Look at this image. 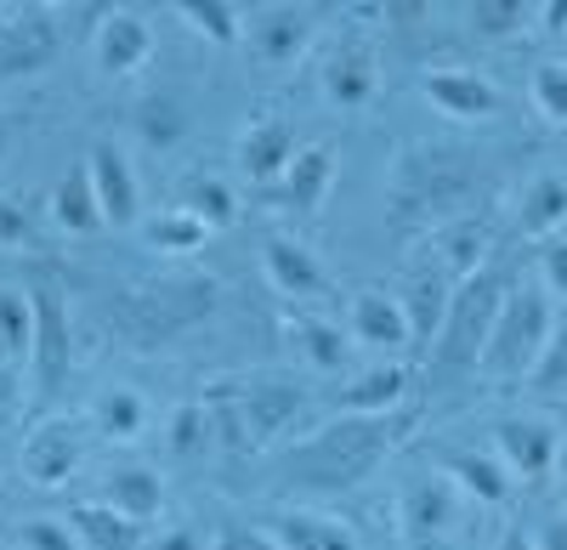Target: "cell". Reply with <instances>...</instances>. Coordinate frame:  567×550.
Instances as JSON below:
<instances>
[{
    "instance_id": "cell-25",
    "label": "cell",
    "mask_w": 567,
    "mask_h": 550,
    "mask_svg": "<svg viewBox=\"0 0 567 550\" xmlns=\"http://www.w3.org/2000/svg\"><path fill=\"white\" fill-rule=\"evenodd\" d=\"M443 477H449L465 499H477V506H505V499H511V471H505L499 454L449 448V454H443Z\"/></svg>"
},
{
    "instance_id": "cell-32",
    "label": "cell",
    "mask_w": 567,
    "mask_h": 550,
    "mask_svg": "<svg viewBox=\"0 0 567 550\" xmlns=\"http://www.w3.org/2000/svg\"><path fill=\"white\" fill-rule=\"evenodd\" d=\"M171 12H176L187 29H194L199 40L221 45V52H233V45L245 40V12L233 7V0H176Z\"/></svg>"
},
{
    "instance_id": "cell-8",
    "label": "cell",
    "mask_w": 567,
    "mask_h": 550,
    "mask_svg": "<svg viewBox=\"0 0 567 550\" xmlns=\"http://www.w3.org/2000/svg\"><path fill=\"white\" fill-rule=\"evenodd\" d=\"M58 58H63V23L52 18V7H23L0 18V80L45 74Z\"/></svg>"
},
{
    "instance_id": "cell-6",
    "label": "cell",
    "mask_w": 567,
    "mask_h": 550,
    "mask_svg": "<svg viewBox=\"0 0 567 550\" xmlns=\"http://www.w3.org/2000/svg\"><path fill=\"white\" fill-rule=\"evenodd\" d=\"M29 307H34V346H29V363H34V397H58L63 381H69V363H74V324H69V301L58 284H34L29 290Z\"/></svg>"
},
{
    "instance_id": "cell-1",
    "label": "cell",
    "mask_w": 567,
    "mask_h": 550,
    "mask_svg": "<svg viewBox=\"0 0 567 550\" xmlns=\"http://www.w3.org/2000/svg\"><path fill=\"white\" fill-rule=\"evenodd\" d=\"M420 432V408H392V415H347L329 421L312 437H301L284 454L278 488H312V494H347L369 471H381L392 454Z\"/></svg>"
},
{
    "instance_id": "cell-4",
    "label": "cell",
    "mask_w": 567,
    "mask_h": 550,
    "mask_svg": "<svg viewBox=\"0 0 567 550\" xmlns=\"http://www.w3.org/2000/svg\"><path fill=\"white\" fill-rule=\"evenodd\" d=\"M556 341V307L545 295L539 279H523V284H511L499 318H494V335H488V352L477 363V375H488L494 386L505 381H534L539 370V357L545 346Z\"/></svg>"
},
{
    "instance_id": "cell-20",
    "label": "cell",
    "mask_w": 567,
    "mask_h": 550,
    "mask_svg": "<svg viewBox=\"0 0 567 550\" xmlns=\"http://www.w3.org/2000/svg\"><path fill=\"white\" fill-rule=\"evenodd\" d=\"M329 188H336V143H307L296 154V165L278 176L272 199L284 210H296V216H318L323 199H329Z\"/></svg>"
},
{
    "instance_id": "cell-38",
    "label": "cell",
    "mask_w": 567,
    "mask_h": 550,
    "mask_svg": "<svg viewBox=\"0 0 567 550\" xmlns=\"http://www.w3.org/2000/svg\"><path fill=\"white\" fill-rule=\"evenodd\" d=\"M182 210H194L210 234L216 227H227L233 216H239V199H233V188L227 181H216V176H194L187 181V194H182Z\"/></svg>"
},
{
    "instance_id": "cell-10",
    "label": "cell",
    "mask_w": 567,
    "mask_h": 550,
    "mask_svg": "<svg viewBox=\"0 0 567 550\" xmlns=\"http://www.w3.org/2000/svg\"><path fill=\"white\" fill-rule=\"evenodd\" d=\"M307 415V392L296 381H278V375H261V381H245L239 386V421H245V448H267L290 432L296 421Z\"/></svg>"
},
{
    "instance_id": "cell-5",
    "label": "cell",
    "mask_w": 567,
    "mask_h": 550,
    "mask_svg": "<svg viewBox=\"0 0 567 550\" xmlns=\"http://www.w3.org/2000/svg\"><path fill=\"white\" fill-rule=\"evenodd\" d=\"M511 295V272L505 267H483V272H471V279L454 290V307L443 318V335L432 346V370H477L483 352H488V335H494V318Z\"/></svg>"
},
{
    "instance_id": "cell-47",
    "label": "cell",
    "mask_w": 567,
    "mask_h": 550,
    "mask_svg": "<svg viewBox=\"0 0 567 550\" xmlns=\"http://www.w3.org/2000/svg\"><path fill=\"white\" fill-rule=\"evenodd\" d=\"M534 550H567V517H545V528H539Z\"/></svg>"
},
{
    "instance_id": "cell-42",
    "label": "cell",
    "mask_w": 567,
    "mask_h": 550,
    "mask_svg": "<svg viewBox=\"0 0 567 550\" xmlns=\"http://www.w3.org/2000/svg\"><path fill=\"white\" fill-rule=\"evenodd\" d=\"M34 245H40V234H34L29 210L0 194V250H34Z\"/></svg>"
},
{
    "instance_id": "cell-49",
    "label": "cell",
    "mask_w": 567,
    "mask_h": 550,
    "mask_svg": "<svg viewBox=\"0 0 567 550\" xmlns=\"http://www.w3.org/2000/svg\"><path fill=\"white\" fill-rule=\"evenodd\" d=\"M499 550H534V539H528L523 528H505V539H499Z\"/></svg>"
},
{
    "instance_id": "cell-35",
    "label": "cell",
    "mask_w": 567,
    "mask_h": 550,
    "mask_svg": "<svg viewBox=\"0 0 567 550\" xmlns=\"http://www.w3.org/2000/svg\"><path fill=\"white\" fill-rule=\"evenodd\" d=\"M205 239H210V227L182 205H171L148 221V250H159V256H194V250H205Z\"/></svg>"
},
{
    "instance_id": "cell-3",
    "label": "cell",
    "mask_w": 567,
    "mask_h": 550,
    "mask_svg": "<svg viewBox=\"0 0 567 550\" xmlns=\"http://www.w3.org/2000/svg\"><path fill=\"white\" fill-rule=\"evenodd\" d=\"M221 284L210 272H154V279H131L114 295V330L136 352H159L182 341L194 324L216 312Z\"/></svg>"
},
{
    "instance_id": "cell-30",
    "label": "cell",
    "mask_w": 567,
    "mask_h": 550,
    "mask_svg": "<svg viewBox=\"0 0 567 550\" xmlns=\"http://www.w3.org/2000/svg\"><path fill=\"white\" fill-rule=\"evenodd\" d=\"M103 494H109L114 511H125V517L142 522V528L165 511V482H159L154 466H114L109 482H103Z\"/></svg>"
},
{
    "instance_id": "cell-44",
    "label": "cell",
    "mask_w": 567,
    "mask_h": 550,
    "mask_svg": "<svg viewBox=\"0 0 567 550\" xmlns=\"http://www.w3.org/2000/svg\"><path fill=\"white\" fill-rule=\"evenodd\" d=\"M210 550H278V539H272L261 522H256V528H250V522H221Z\"/></svg>"
},
{
    "instance_id": "cell-51",
    "label": "cell",
    "mask_w": 567,
    "mask_h": 550,
    "mask_svg": "<svg viewBox=\"0 0 567 550\" xmlns=\"http://www.w3.org/2000/svg\"><path fill=\"white\" fill-rule=\"evenodd\" d=\"M561 494H567V471H561Z\"/></svg>"
},
{
    "instance_id": "cell-31",
    "label": "cell",
    "mask_w": 567,
    "mask_h": 550,
    "mask_svg": "<svg viewBox=\"0 0 567 550\" xmlns=\"http://www.w3.org/2000/svg\"><path fill=\"white\" fill-rule=\"evenodd\" d=\"M136 136H142V148H154V154H171L187 143V131H194V114H187L182 97H171V91H154V97H142L136 103Z\"/></svg>"
},
{
    "instance_id": "cell-15",
    "label": "cell",
    "mask_w": 567,
    "mask_h": 550,
    "mask_svg": "<svg viewBox=\"0 0 567 550\" xmlns=\"http://www.w3.org/2000/svg\"><path fill=\"white\" fill-rule=\"evenodd\" d=\"M420 91H425V103H432L443 120L477 125V120H494V114H499V91H494V80L477 74V69H425Z\"/></svg>"
},
{
    "instance_id": "cell-7",
    "label": "cell",
    "mask_w": 567,
    "mask_h": 550,
    "mask_svg": "<svg viewBox=\"0 0 567 550\" xmlns=\"http://www.w3.org/2000/svg\"><path fill=\"white\" fill-rule=\"evenodd\" d=\"M460 499H465V494H460L443 471H420V477H409L403 494H398V522H403L409 550H432V544H443V539L454 533V522H460Z\"/></svg>"
},
{
    "instance_id": "cell-26",
    "label": "cell",
    "mask_w": 567,
    "mask_h": 550,
    "mask_svg": "<svg viewBox=\"0 0 567 550\" xmlns=\"http://www.w3.org/2000/svg\"><path fill=\"white\" fill-rule=\"evenodd\" d=\"M278 550H358V533L336 517H318V511H267L261 522Z\"/></svg>"
},
{
    "instance_id": "cell-48",
    "label": "cell",
    "mask_w": 567,
    "mask_h": 550,
    "mask_svg": "<svg viewBox=\"0 0 567 550\" xmlns=\"http://www.w3.org/2000/svg\"><path fill=\"white\" fill-rule=\"evenodd\" d=\"M159 550H205V544H199V533H187V528H182V533L159 539Z\"/></svg>"
},
{
    "instance_id": "cell-13",
    "label": "cell",
    "mask_w": 567,
    "mask_h": 550,
    "mask_svg": "<svg viewBox=\"0 0 567 550\" xmlns=\"http://www.w3.org/2000/svg\"><path fill=\"white\" fill-rule=\"evenodd\" d=\"M91 58L109 80H131L154 63V23L142 12H103L91 34Z\"/></svg>"
},
{
    "instance_id": "cell-22",
    "label": "cell",
    "mask_w": 567,
    "mask_h": 550,
    "mask_svg": "<svg viewBox=\"0 0 567 550\" xmlns=\"http://www.w3.org/2000/svg\"><path fill=\"white\" fill-rule=\"evenodd\" d=\"M318 80H323V97L336 103V108H363L374 97V85H381V69H374L369 45L347 40V45H336V52L323 58V74Z\"/></svg>"
},
{
    "instance_id": "cell-45",
    "label": "cell",
    "mask_w": 567,
    "mask_h": 550,
    "mask_svg": "<svg viewBox=\"0 0 567 550\" xmlns=\"http://www.w3.org/2000/svg\"><path fill=\"white\" fill-rule=\"evenodd\" d=\"M18 408H23V375H18V363L0 357V432L18 421Z\"/></svg>"
},
{
    "instance_id": "cell-24",
    "label": "cell",
    "mask_w": 567,
    "mask_h": 550,
    "mask_svg": "<svg viewBox=\"0 0 567 550\" xmlns=\"http://www.w3.org/2000/svg\"><path fill=\"white\" fill-rule=\"evenodd\" d=\"M409 397V370L403 363H374V370H358L341 392H336V408L341 415H392Z\"/></svg>"
},
{
    "instance_id": "cell-46",
    "label": "cell",
    "mask_w": 567,
    "mask_h": 550,
    "mask_svg": "<svg viewBox=\"0 0 567 550\" xmlns=\"http://www.w3.org/2000/svg\"><path fill=\"white\" fill-rule=\"evenodd\" d=\"M534 12H539L534 23H539L545 34H567V0H545V7H534Z\"/></svg>"
},
{
    "instance_id": "cell-28",
    "label": "cell",
    "mask_w": 567,
    "mask_h": 550,
    "mask_svg": "<svg viewBox=\"0 0 567 550\" xmlns=\"http://www.w3.org/2000/svg\"><path fill=\"white\" fill-rule=\"evenodd\" d=\"M69 528L80 533L85 550H142V522H131L114 506H97V499H74Z\"/></svg>"
},
{
    "instance_id": "cell-27",
    "label": "cell",
    "mask_w": 567,
    "mask_h": 550,
    "mask_svg": "<svg viewBox=\"0 0 567 550\" xmlns=\"http://www.w3.org/2000/svg\"><path fill=\"white\" fill-rule=\"evenodd\" d=\"M52 221L63 227L69 239H91L97 227H109V221H103V205H97V188H91L85 159H80L69 176H58V188H52Z\"/></svg>"
},
{
    "instance_id": "cell-40",
    "label": "cell",
    "mask_w": 567,
    "mask_h": 550,
    "mask_svg": "<svg viewBox=\"0 0 567 550\" xmlns=\"http://www.w3.org/2000/svg\"><path fill=\"white\" fill-rule=\"evenodd\" d=\"M18 550H85L80 544V533L69 528V517L58 522V517H29L23 528H18Z\"/></svg>"
},
{
    "instance_id": "cell-50",
    "label": "cell",
    "mask_w": 567,
    "mask_h": 550,
    "mask_svg": "<svg viewBox=\"0 0 567 550\" xmlns=\"http://www.w3.org/2000/svg\"><path fill=\"white\" fill-rule=\"evenodd\" d=\"M12 131H18V120L0 114V159H7V148H12Z\"/></svg>"
},
{
    "instance_id": "cell-12",
    "label": "cell",
    "mask_w": 567,
    "mask_h": 550,
    "mask_svg": "<svg viewBox=\"0 0 567 550\" xmlns=\"http://www.w3.org/2000/svg\"><path fill=\"white\" fill-rule=\"evenodd\" d=\"M301 143H296V125L284 108H261L245 131H239V170L256 181V188H278V176L296 165Z\"/></svg>"
},
{
    "instance_id": "cell-16",
    "label": "cell",
    "mask_w": 567,
    "mask_h": 550,
    "mask_svg": "<svg viewBox=\"0 0 567 550\" xmlns=\"http://www.w3.org/2000/svg\"><path fill=\"white\" fill-rule=\"evenodd\" d=\"M494 454L505 460L511 477L539 482V477L556 466V454H561V432H556L550 421H523V415H511V421H494Z\"/></svg>"
},
{
    "instance_id": "cell-19",
    "label": "cell",
    "mask_w": 567,
    "mask_h": 550,
    "mask_svg": "<svg viewBox=\"0 0 567 550\" xmlns=\"http://www.w3.org/2000/svg\"><path fill=\"white\" fill-rule=\"evenodd\" d=\"M347 335L369 352H403L414 346L409 335V318H403V301L386 295V290H358L352 307H347Z\"/></svg>"
},
{
    "instance_id": "cell-21",
    "label": "cell",
    "mask_w": 567,
    "mask_h": 550,
    "mask_svg": "<svg viewBox=\"0 0 567 550\" xmlns=\"http://www.w3.org/2000/svg\"><path fill=\"white\" fill-rule=\"evenodd\" d=\"M567 227V170H539L523 181V199H516V234L523 239H556Z\"/></svg>"
},
{
    "instance_id": "cell-37",
    "label": "cell",
    "mask_w": 567,
    "mask_h": 550,
    "mask_svg": "<svg viewBox=\"0 0 567 550\" xmlns=\"http://www.w3.org/2000/svg\"><path fill=\"white\" fill-rule=\"evenodd\" d=\"M29 346H34V307L23 290L0 284V357L18 363V357H29Z\"/></svg>"
},
{
    "instance_id": "cell-2",
    "label": "cell",
    "mask_w": 567,
    "mask_h": 550,
    "mask_svg": "<svg viewBox=\"0 0 567 550\" xmlns=\"http://www.w3.org/2000/svg\"><path fill=\"white\" fill-rule=\"evenodd\" d=\"M483 165L454 143H409L392 159V181H386V221L392 234L414 239V234H437L443 221L465 216V199L477 194Z\"/></svg>"
},
{
    "instance_id": "cell-17",
    "label": "cell",
    "mask_w": 567,
    "mask_h": 550,
    "mask_svg": "<svg viewBox=\"0 0 567 550\" xmlns=\"http://www.w3.org/2000/svg\"><path fill=\"white\" fill-rule=\"evenodd\" d=\"M488 245H494V227H488V216H454V221H443L437 234H425L420 239V256H432L443 272H454V279L465 284L471 272H483L488 267Z\"/></svg>"
},
{
    "instance_id": "cell-39",
    "label": "cell",
    "mask_w": 567,
    "mask_h": 550,
    "mask_svg": "<svg viewBox=\"0 0 567 550\" xmlns=\"http://www.w3.org/2000/svg\"><path fill=\"white\" fill-rule=\"evenodd\" d=\"M528 97L550 125H567V63H539L528 80Z\"/></svg>"
},
{
    "instance_id": "cell-11",
    "label": "cell",
    "mask_w": 567,
    "mask_h": 550,
    "mask_svg": "<svg viewBox=\"0 0 567 550\" xmlns=\"http://www.w3.org/2000/svg\"><path fill=\"white\" fill-rule=\"evenodd\" d=\"M85 466V421L58 415V421H40L23 443V477L34 488H63L74 471Z\"/></svg>"
},
{
    "instance_id": "cell-41",
    "label": "cell",
    "mask_w": 567,
    "mask_h": 550,
    "mask_svg": "<svg viewBox=\"0 0 567 550\" xmlns=\"http://www.w3.org/2000/svg\"><path fill=\"white\" fill-rule=\"evenodd\" d=\"M534 279L545 284L550 307L567 318V239H550V245L539 250V272H534Z\"/></svg>"
},
{
    "instance_id": "cell-18",
    "label": "cell",
    "mask_w": 567,
    "mask_h": 550,
    "mask_svg": "<svg viewBox=\"0 0 567 550\" xmlns=\"http://www.w3.org/2000/svg\"><path fill=\"white\" fill-rule=\"evenodd\" d=\"M261 272H267V284H272L278 295H296V301L329 295L323 261H318L301 239H290V234H267V239H261Z\"/></svg>"
},
{
    "instance_id": "cell-36",
    "label": "cell",
    "mask_w": 567,
    "mask_h": 550,
    "mask_svg": "<svg viewBox=\"0 0 567 550\" xmlns=\"http://www.w3.org/2000/svg\"><path fill=\"white\" fill-rule=\"evenodd\" d=\"M534 23V7L523 0H477V7H465V29L477 40H511Z\"/></svg>"
},
{
    "instance_id": "cell-14",
    "label": "cell",
    "mask_w": 567,
    "mask_h": 550,
    "mask_svg": "<svg viewBox=\"0 0 567 550\" xmlns=\"http://www.w3.org/2000/svg\"><path fill=\"white\" fill-rule=\"evenodd\" d=\"M85 170H91V188H97V205H103V221L109 227H136L142 216V194H136V170H131V154L109 136H97L85 154Z\"/></svg>"
},
{
    "instance_id": "cell-9",
    "label": "cell",
    "mask_w": 567,
    "mask_h": 550,
    "mask_svg": "<svg viewBox=\"0 0 567 550\" xmlns=\"http://www.w3.org/2000/svg\"><path fill=\"white\" fill-rule=\"evenodd\" d=\"M454 290H460V279L454 272H443L432 256H414L409 261V279H403V318H409V335H414V346L432 357V346H437V335H443V318H449V307H454Z\"/></svg>"
},
{
    "instance_id": "cell-34",
    "label": "cell",
    "mask_w": 567,
    "mask_h": 550,
    "mask_svg": "<svg viewBox=\"0 0 567 550\" xmlns=\"http://www.w3.org/2000/svg\"><path fill=\"white\" fill-rule=\"evenodd\" d=\"M165 443L176 460H205V448L216 443V421H210V408L205 397H187L171 408V421H165Z\"/></svg>"
},
{
    "instance_id": "cell-23",
    "label": "cell",
    "mask_w": 567,
    "mask_h": 550,
    "mask_svg": "<svg viewBox=\"0 0 567 550\" xmlns=\"http://www.w3.org/2000/svg\"><path fill=\"white\" fill-rule=\"evenodd\" d=\"M250 45L261 63H296L312 45V18L301 7H261L250 18Z\"/></svg>"
},
{
    "instance_id": "cell-29",
    "label": "cell",
    "mask_w": 567,
    "mask_h": 550,
    "mask_svg": "<svg viewBox=\"0 0 567 550\" xmlns=\"http://www.w3.org/2000/svg\"><path fill=\"white\" fill-rule=\"evenodd\" d=\"M284 330H290L296 352L312 363L318 375H341V370H347V357H352V335H347L341 324H329V318H312V312H296Z\"/></svg>"
},
{
    "instance_id": "cell-43",
    "label": "cell",
    "mask_w": 567,
    "mask_h": 550,
    "mask_svg": "<svg viewBox=\"0 0 567 550\" xmlns=\"http://www.w3.org/2000/svg\"><path fill=\"white\" fill-rule=\"evenodd\" d=\"M534 386H539V392H561V386H567V324H556V341H550L545 357H539Z\"/></svg>"
},
{
    "instance_id": "cell-33",
    "label": "cell",
    "mask_w": 567,
    "mask_h": 550,
    "mask_svg": "<svg viewBox=\"0 0 567 550\" xmlns=\"http://www.w3.org/2000/svg\"><path fill=\"white\" fill-rule=\"evenodd\" d=\"M91 421H97V432L114 437V443H136L142 432H148V403H142V392H131V386H109L97 403H91Z\"/></svg>"
}]
</instances>
